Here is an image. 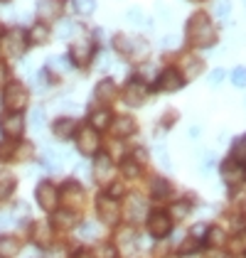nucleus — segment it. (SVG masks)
<instances>
[{
	"label": "nucleus",
	"mask_w": 246,
	"mask_h": 258,
	"mask_svg": "<svg viewBox=\"0 0 246 258\" xmlns=\"http://www.w3.org/2000/svg\"><path fill=\"white\" fill-rule=\"evenodd\" d=\"M10 224H13V217L8 212H0V229H8Z\"/></svg>",
	"instance_id": "09e8293b"
},
{
	"label": "nucleus",
	"mask_w": 246,
	"mask_h": 258,
	"mask_svg": "<svg viewBox=\"0 0 246 258\" xmlns=\"http://www.w3.org/2000/svg\"><path fill=\"white\" fill-rule=\"evenodd\" d=\"M74 10L79 13V15H94V10H96V0H74Z\"/></svg>",
	"instance_id": "7c9ffc66"
},
{
	"label": "nucleus",
	"mask_w": 246,
	"mask_h": 258,
	"mask_svg": "<svg viewBox=\"0 0 246 258\" xmlns=\"http://www.w3.org/2000/svg\"><path fill=\"white\" fill-rule=\"evenodd\" d=\"M18 153V145L13 143V140H5V143H0V162H5V160H10L13 155Z\"/></svg>",
	"instance_id": "72a5a7b5"
},
{
	"label": "nucleus",
	"mask_w": 246,
	"mask_h": 258,
	"mask_svg": "<svg viewBox=\"0 0 246 258\" xmlns=\"http://www.w3.org/2000/svg\"><path fill=\"white\" fill-rule=\"evenodd\" d=\"M96 204H99V217H101L103 224H108V226L118 224V219H121V207H118V199L108 197V195H101Z\"/></svg>",
	"instance_id": "423d86ee"
},
{
	"label": "nucleus",
	"mask_w": 246,
	"mask_h": 258,
	"mask_svg": "<svg viewBox=\"0 0 246 258\" xmlns=\"http://www.w3.org/2000/svg\"><path fill=\"white\" fill-rule=\"evenodd\" d=\"M150 195L155 199H167L170 195H172V187H170V182L163 177H155L153 182H150Z\"/></svg>",
	"instance_id": "412c9836"
},
{
	"label": "nucleus",
	"mask_w": 246,
	"mask_h": 258,
	"mask_svg": "<svg viewBox=\"0 0 246 258\" xmlns=\"http://www.w3.org/2000/svg\"><path fill=\"white\" fill-rule=\"evenodd\" d=\"M224 77H226L224 69H214V72L209 74V84H212V86H217V84H222V81H224Z\"/></svg>",
	"instance_id": "c03bdc74"
},
{
	"label": "nucleus",
	"mask_w": 246,
	"mask_h": 258,
	"mask_svg": "<svg viewBox=\"0 0 246 258\" xmlns=\"http://www.w3.org/2000/svg\"><path fill=\"white\" fill-rule=\"evenodd\" d=\"M128 20L136 22V25H143V22H148V20H145V13L141 10V8H131V10H128Z\"/></svg>",
	"instance_id": "a19ab883"
},
{
	"label": "nucleus",
	"mask_w": 246,
	"mask_h": 258,
	"mask_svg": "<svg viewBox=\"0 0 246 258\" xmlns=\"http://www.w3.org/2000/svg\"><path fill=\"white\" fill-rule=\"evenodd\" d=\"M184 35H187V40L192 42V44H197V47H212L217 42V30H214L212 20L207 18L205 13H195L187 20Z\"/></svg>",
	"instance_id": "f257e3e1"
},
{
	"label": "nucleus",
	"mask_w": 246,
	"mask_h": 258,
	"mask_svg": "<svg viewBox=\"0 0 246 258\" xmlns=\"http://www.w3.org/2000/svg\"><path fill=\"white\" fill-rule=\"evenodd\" d=\"M77 258H91V256H89V253H79V256H77Z\"/></svg>",
	"instance_id": "603ef678"
},
{
	"label": "nucleus",
	"mask_w": 246,
	"mask_h": 258,
	"mask_svg": "<svg viewBox=\"0 0 246 258\" xmlns=\"http://www.w3.org/2000/svg\"><path fill=\"white\" fill-rule=\"evenodd\" d=\"M96 258H116V251H113L111 246H101L99 253H96Z\"/></svg>",
	"instance_id": "49530a36"
},
{
	"label": "nucleus",
	"mask_w": 246,
	"mask_h": 258,
	"mask_svg": "<svg viewBox=\"0 0 246 258\" xmlns=\"http://www.w3.org/2000/svg\"><path fill=\"white\" fill-rule=\"evenodd\" d=\"M205 238H207V243H209V246H214V248H217V246H222V243L226 241L224 231H222L219 226H212V229H207V236Z\"/></svg>",
	"instance_id": "bb28decb"
},
{
	"label": "nucleus",
	"mask_w": 246,
	"mask_h": 258,
	"mask_svg": "<svg viewBox=\"0 0 246 258\" xmlns=\"http://www.w3.org/2000/svg\"><path fill=\"white\" fill-rule=\"evenodd\" d=\"M47 40H49V30H47L44 25H35V27L30 30V42H35V44H44Z\"/></svg>",
	"instance_id": "c85d7f7f"
},
{
	"label": "nucleus",
	"mask_w": 246,
	"mask_h": 258,
	"mask_svg": "<svg viewBox=\"0 0 246 258\" xmlns=\"http://www.w3.org/2000/svg\"><path fill=\"white\" fill-rule=\"evenodd\" d=\"M3 106H5L8 111H13V113H18V111H22V108L27 106V89L22 86L20 81H13V84L5 86Z\"/></svg>",
	"instance_id": "f03ea898"
},
{
	"label": "nucleus",
	"mask_w": 246,
	"mask_h": 258,
	"mask_svg": "<svg viewBox=\"0 0 246 258\" xmlns=\"http://www.w3.org/2000/svg\"><path fill=\"white\" fill-rule=\"evenodd\" d=\"M32 238H35V243L37 246H49V241H52V231H49V224H44V221H40V224H35V234H32Z\"/></svg>",
	"instance_id": "4be33fe9"
},
{
	"label": "nucleus",
	"mask_w": 246,
	"mask_h": 258,
	"mask_svg": "<svg viewBox=\"0 0 246 258\" xmlns=\"http://www.w3.org/2000/svg\"><path fill=\"white\" fill-rule=\"evenodd\" d=\"M79 236H82L84 241L96 238V236H99V226H96L94 221H86V224H82V226H79Z\"/></svg>",
	"instance_id": "473e14b6"
},
{
	"label": "nucleus",
	"mask_w": 246,
	"mask_h": 258,
	"mask_svg": "<svg viewBox=\"0 0 246 258\" xmlns=\"http://www.w3.org/2000/svg\"><path fill=\"white\" fill-rule=\"evenodd\" d=\"M72 59H74V64H79V67H84V64H89V59H91V54H94V42L89 40V37H82V40H77L74 44H72Z\"/></svg>",
	"instance_id": "f8f14e48"
},
{
	"label": "nucleus",
	"mask_w": 246,
	"mask_h": 258,
	"mask_svg": "<svg viewBox=\"0 0 246 258\" xmlns=\"http://www.w3.org/2000/svg\"><path fill=\"white\" fill-rule=\"evenodd\" d=\"M20 253V241L13 236H0V258H15Z\"/></svg>",
	"instance_id": "aec40b11"
},
{
	"label": "nucleus",
	"mask_w": 246,
	"mask_h": 258,
	"mask_svg": "<svg viewBox=\"0 0 246 258\" xmlns=\"http://www.w3.org/2000/svg\"><path fill=\"white\" fill-rule=\"evenodd\" d=\"M155 158L160 160V165H165L167 170L172 167V162H170V155H167V148H165V145H158V148H155Z\"/></svg>",
	"instance_id": "58836bf2"
},
{
	"label": "nucleus",
	"mask_w": 246,
	"mask_h": 258,
	"mask_svg": "<svg viewBox=\"0 0 246 258\" xmlns=\"http://www.w3.org/2000/svg\"><path fill=\"white\" fill-rule=\"evenodd\" d=\"M145 158H148V155H145V150H141V148H138V150H136V162L141 165V162H145Z\"/></svg>",
	"instance_id": "3c124183"
},
{
	"label": "nucleus",
	"mask_w": 246,
	"mask_h": 258,
	"mask_svg": "<svg viewBox=\"0 0 246 258\" xmlns=\"http://www.w3.org/2000/svg\"><path fill=\"white\" fill-rule=\"evenodd\" d=\"M148 231H150L155 238L167 236V234L172 231V219H170V214L163 212V209L150 212V214H148Z\"/></svg>",
	"instance_id": "39448f33"
},
{
	"label": "nucleus",
	"mask_w": 246,
	"mask_h": 258,
	"mask_svg": "<svg viewBox=\"0 0 246 258\" xmlns=\"http://www.w3.org/2000/svg\"><path fill=\"white\" fill-rule=\"evenodd\" d=\"M113 47H116L121 54L131 57V59H145V54H148V44H145L141 37H138V40H128V37L118 35V37L113 40Z\"/></svg>",
	"instance_id": "7ed1b4c3"
},
{
	"label": "nucleus",
	"mask_w": 246,
	"mask_h": 258,
	"mask_svg": "<svg viewBox=\"0 0 246 258\" xmlns=\"http://www.w3.org/2000/svg\"><path fill=\"white\" fill-rule=\"evenodd\" d=\"M35 197H37V204H40L44 212H54V209H57L59 192H57V187H54V184H49V182H42V184H37Z\"/></svg>",
	"instance_id": "1a4fd4ad"
},
{
	"label": "nucleus",
	"mask_w": 246,
	"mask_h": 258,
	"mask_svg": "<svg viewBox=\"0 0 246 258\" xmlns=\"http://www.w3.org/2000/svg\"><path fill=\"white\" fill-rule=\"evenodd\" d=\"M205 236H207V226L205 224H195V226H192V231H190V238L205 241Z\"/></svg>",
	"instance_id": "79ce46f5"
},
{
	"label": "nucleus",
	"mask_w": 246,
	"mask_h": 258,
	"mask_svg": "<svg viewBox=\"0 0 246 258\" xmlns=\"http://www.w3.org/2000/svg\"><path fill=\"white\" fill-rule=\"evenodd\" d=\"M172 214H175V217H187V214H190V204H187V202H177V204H175V207H172Z\"/></svg>",
	"instance_id": "37998d69"
},
{
	"label": "nucleus",
	"mask_w": 246,
	"mask_h": 258,
	"mask_svg": "<svg viewBox=\"0 0 246 258\" xmlns=\"http://www.w3.org/2000/svg\"><path fill=\"white\" fill-rule=\"evenodd\" d=\"M5 81H8V67L0 61V89L5 86Z\"/></svg>",
	"instance_id": "8fccbe9b"
},
{
	"label": "nucleus",
	"mask_w": 246,
	"mask_h": 258,
	"mask_svg": "<svg viewBox=\"0 0 246 258\" xmlns=\"http://www.w3.org/2000/svg\"><path fill=\"white\" fill-rule=\"evenodd\" d=\"M145 94H148V89H145V84L141 79H133L126 89H123V101L128 103V106H141L145 101Z\"/></svg>",
	"instance_id": "ddd939ff"
},
{
	"label": "nucleus",
	"mask_w": 246,
	"mask_h": 258,
	"mask_svg": "<svg viewBox=\"0 0 246 258\" xmlns=\"http://www.w3.org/2000/svg\"><path fill=\"white\" fill-rule=\"evenodd\" d=\"M25 47H27V37L22 30H10L8 35H3V52L8 57H20L25 54Z\"/></svg>",
	"instance_id": "6e6552de"
},
{
	"label": "nucleus",
	"mask_w": 246,
	"mask_h": 258,
	"mask_svg": "<svg viewBox=\"0 0 246 258\" xmlns=\"http://www.w3.org/2000/svg\"><path fill=\"white\" fill-rule=\"evenodd\" d=\"M182 74L177 72V69H165L160 72V77L155 81V89H160V91H177V89H182Z\"/></svg>",
	"instance_id": "9b49d317"
},
{
	"label": "nucleus",
	"mask_w": 246,
	"mask_h": 258,
	"mask_svg": "<svg viewBox=\"0 0 246 258\" xmlns=\"http://www.w3.org/2000/svg\"><path fill=\"white\" fill-rule=\"evenodd\" d=\"M72 30H74V25H72V22H61L59 30H57V35H59L61 40H64V37H72Z\"/></svg>",
	"instance_id": "a18cd8bd"
},
{
	"label": "nucleus",
	"mask_w": 246,
	"mask_h": 258,
	"mask_svg": "<svg viewBox=\"0 0 246 258\" xmlns=\"http://www.w3.org/2000/svg\"><path fill=\"white\" fill-rule=\"evenodd\" d=\"M52 131H54V136L57 138H72L74 133H77V120L74 118H59L54 125H52Z\"/></svg>",
	"instance_id": "a211bd4d"
},
{
	"label": "nucleus",
	"mask_w": 246,
	"mask_h": 258,
	"mask_svg": "<svg viewBox=\"0 0 246 258\" xmlns=\"http://www.w3.org/2000/svg\"><path fill=\"white\" fill-rule=\"evenodd\" d=\"M136 131H138V125H136V120L131 118V116H121V118H116V123H113V133L118 138H128Z\"/></svg>",
	"instance_id": "f3484780"
},
{
	"label": "nucleus",
	"mask_w": 246,
	"mask_h": 258,
	"mask_svg": "<svg viewBox=\"0 0 246 258\" xmlns=\"http://www.w3.org/2000/svg\"><path fill=\"white\" fill-rule=\"evenodd\" d=\"M99 145H101L99 131H94L91 125H84V128L77 131V148H79L82 155H94V153H99Z\"/></svg>",
	"instance_id": "20e7f679"
},
{
	"label": "nucleus",
	"mask_w": 246,
	"mask_h": 258,
	"mask_svg": "<svg viewBox=\"0 0 246 258\" xmlns=\"http://www.w3.org/2000/svg\"><path fill=\"white\" fill-rule=\"evenodd\" d=\"M219 175H222V179H224L229 187H236V184H241L246 179V167L231 158V160H224V162H222Z\"/></svg>",
	"instance_id": "0eeeda50"
},
{
	"label": "nucleus",
	"mask_w": 246,
	"mask_h": 258,
	"mask_svg": "<svg viewBox=\"0 0 246 258\" xmlns=\"http://www.w3.org/2000/svg\"><path fill=\"white\" fill-rule=\"evenodd\" d=\"M200 243H202V241H197V238H187V241H182V243H180V253H184V256L195 253V251L200 248Z\"/></svg>",
	"instance_id": "e433bc0d"
},
{
	"label": "nucleus",
	"mask_w": 246,
	"mask_h": 258,
	"mask_svg": "<svg viewBox=\"0 0 246 258\" xmlns=\"http://www.w3.org/2000/svg\"><path fill=\"white\" fill-rule=\"evenodd\" d=\"M59 199L69 207V212H74V209H79L84 204V189L77 182H64V187H61V192H59Z\"/></svg>",
	"instance_id": "9d476101"
},
{
	"label": "nucleus",
	"mask_w": 246,
	"mask_h": 258,
	"mask_svg": "<svg viewBox=\"0 0 246 258\" xmlns=\"http://www.w3.org/2000/svg\"><path fill=\"white\" fill-rule=\"evenodd\" d=\"M229 251H231V256H241L246 253V229L244 231H236L231 241H229Z\"/></svg>",
	"instance_id": "b1692460"
},
{
	"label": "nucleus",
	"mask_w": 246,
	"mask_h": 258,
	"mask_svg": "<svg viewBox=\"0 0 246 258\" xmlns=\"http://www.w3.org/2000/svg\"><path fill=\"white\" fill-rule=\"evenodd\" d=\"M54 224L61 226V229H69V226L77 224V214H74V212H57V214H54Z\"/></svg>",
	"instance_id": "c756f323"
},
{
	"label": "nucleus",
	"mask_w": 246,
	"mask_h": 258,
	"mask_svg": "<svg viewBox=\"0 0 246 258\" xmlns=\"http://www.w3.org/2000/svg\"><path fill=\"white\" fill-rule=\"evenodd\" d=\"M111 158L108 155H96V162H94V177L99 179V182H103V179H108L111 177Z\"/></svg>",
	"instance_id": "6ab92c4d"
},
{
	"label": "nucleus",
	"mask_w": 246,
	"mask_h": 258,
	"mask_svg": "<svg viewBox=\"0 0 246 258\" xmlns=\"http://www.w3.org/2000/svg\"><path fill=\"white\" fill-rule=\"evenodd\" d=\"M214 15L219 20H229V15H231V0H217L214 3Z\"/></svg>",
	"instance_id": "2f4dec72"
},
{
	"label": "nucleus",
	"mask_w": 246,
	"mask_h": 258,
	"mask_svg": "<svg viewBox=\"0 0 246 258\" xmlns=\"http://www.w3.org/2000/svg\"><path fill=\"white\" fill-rule=\"evenodd\" d=\"M123 192H126V189H123L121 184H111V189H108V197L121 199V197H123Z\"/></svg>",
	"instance_id": "de8ad7c7"
},
{
	"label": "nucleus",
	"mask_w": 246,
	"mask_h": 258,
	"mask_svg": "<svg viewBox=\"0 0 246 258\" xmlns=\"http://www.w3.org/2000/svg\"><path fill=\"white\" fill-rule=\"evenodd\" d=\"M108 125H111V113H108L106 108H99V111L91 113V128H94V131H103V128H108Z\"/></svg>",
	"instance_id": "393cba45"
},
{
	"label": "nucleus",
	"mask_w": 246,
	"mask_h": 258,
	"mask_svg": "<svg viewBox=\"0 0 246 258\" xmlns=\"http://www.w3.org/2000/svg\"><path fill=\"white\" fill-rule=\"evenodd\" d=\"M200 72H202V61H187V67H184V74H187V79H195Z\"/></svg>",
	"instance_id": "ea45409f"
},
{
	"label": "nucleus",
	"mask_w": 246,
	"mask_h": 258,
	"mask_svg": "<svg viewBox=\"0 0 246 258\" xmlns=\"http://www.w3.org/2000/svg\"><path fill=\"white\" fill-rule=\"evenodd\" d=\"M0 128H3V133L8 138H18L22 133V128H25V120H22L20 113H5L0 118Z\"/></svg>",
	"instance_id": "4468645a"
},
{
	"label": "nucleus",
	"mask_w": 246,
	"mask_h": 258,
	"mask_svg": "<svg viewBox=\"0 0 246 258\" xmlns=\"http://www.w3.org/2000/svg\"><path fill=\"white\" fill-rule=\"evenodd\" d=\"M231 153H234V160L236 162H241L246 167V136L234 140V148H231Z\"/></svg>",
	"instance_id": "cd10ccee"
},
{
	"label": "nucleus",
	"mask_w": 246,
	"mask_h": 258,
	"mask_svg": "<svg viewBox=\"0 0 246 258\" xmlns=\"http://www.w3.org/2000/svg\"><path fill=\"white\" fill-rule=\"evenodd\" d=\"M96 99L99 101H111V99H116V84L111 79H103L99 86H96Z\"/></svg>",
	"instance_id": "5701e85b"
},
{
	"label": "nucleus",
	"mask_w": 246,
	"mask_h": 258,
	"mask_svg": "<svg viewBox=\"0 0 246 258\" xmlns=\"http://www.w3.org/2000/svg\"><path fill=\"white\" fill-rule=\"evenodd\" d=\"M121 172L126 177H136V175H138V162H136V160H126V162H121Z\"/></svg>",
	"instance_id": "4c0bfd02"
},
{
	"label": "nucleus",
	"mask_w": 246,
	"mask_h": 258,
	"mask_svg": "<svg viewBox=\"0 0 246 258\" xmlns=\"http://www.w3.org/2000/svg\"><path fill=\"white\" fill-rule=\"evenodd\" d=\"M143 217H145V199L141 195H131L128 202H126V219L138 224Z\"/></svg>",
	"instance_id": "2eb2a0df"
},
{
	"label": "nucleus",
	"mask_w": 246,
	"mask_h": 258,
	"mask_svg": "<svg viewBox=\"0 0 246 258\" xmlns=\"http://www.w3.org/2000/svg\"><path fill=\"white\" fill-rule=\"evenodd\" d=\"M30 125H32L35 131H42V128H44V111H42V108H35V111H32Z\"/></svg>",
	"instance_id": "c9c22d12"
},
{
	"label": "nucleus",
	"mask_w": 246,
	"mask_h": 258,
	"mask_svg": "<svg viewBox=\"0 0 246 258\" xmlns=\"http://www.w3.org/2000/svg\"><path fill=\"white\" fill-rule=\"evenodd\" d=\"M231 84L234 86H246V67H236L234 72H231Z\"/></svg>",
	"instance_id": "f704fd0d"
},
{
	"label": "nucleus",
	"mask_w": 246,
	"mask_h": 258,
	"mask_svg": "<svg viewBox=\"0 0 246 258\" xmlns=\"http://www.w3.org/2000/svg\"><path fill=\"white\" fill-rule=\"evenodd\" d=\"M37 15L42 20H57L61 15V3L59 0H40L37 3Z\"/></svg>",
	"instance_id": "dca6fc26"
},
{
	"label": "nucleus",
	"mask_w": 246,
	"mask_h": 258,
	"mask_svg": "<svg viewBox=\"0 0 246 258\" xmlns=\"http://www.w3.org/2000/svg\"><path fill=\"white\" fill-rule=\"evenodd\" d=\"M15 192V177L10 172H0V199H8Z\"/></svg>",
	"instance_id": "a878e982"
}]
</instances>
